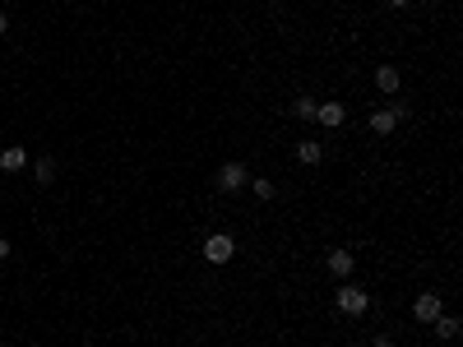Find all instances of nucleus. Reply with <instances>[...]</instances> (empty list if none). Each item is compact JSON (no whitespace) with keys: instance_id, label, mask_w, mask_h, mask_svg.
<instances>
[{"instance_id":"obj_1","label":"nucleus","mask_w":463,"mask_h":347,"mask_svg":"<svg viewBox=\"0 0 463 347\" xmlns=\"http://www.w3.org/2000/svg\"><path fill=\"white\" fill-rule=\"evenodd\" d=\"M246 181H250V167H246V162H223V167L214 171V185L223 190V195H232V190H241Z\"/></svg>"},{"instance_id":"obj_3","label":"nucleus","mask_w":463,"mask_h":347,"mask_svg":"<svg viewBox=\"0 0 463 347\" xmlns=\"http://www.w3.org/2000/svg\"><path fill=\"white\" fill-rule=\"evenodd\" d=\"M339 310H343V315H366L370 297L361 292V287H339Z\"/></svg>"},{"instance_id":"obj_7","label":"nucleus","mask_w":463,"mask_h":347,"mask_svg":"<svg viewBox=\"0 0 463 347\" xmlns=\"http://www.w3.org/2000/svg\"><path fill=\"white\" fill-rule=\"evenodd\" d=\"M23 167H28V149H5L0 153V171H23Z\"/></svg>"},{"instance_id":"obj_15","label":"nucleus","mask_w":463,"mask_h":347,"mask_svg":"<svg viewBox=\"0 0 463 347\" xmlns=\"http://www.w3.org/2000/svg\"><path fill=\"white\" fill-rule=\"evenodd\" d=\"M370 347H394V338H385V333H380V338H375Z\"/></svg>"},{"instance_id":"obj_19","label":"nucleus","mask_w":463,"mask_h":347,"mask_svg":"<svg viewBox=\"0 0 463 347\" xmlns=\"http://www.w3.org/2000/svg\"><path fill=\"white\" fill-rule=\"evenodd\" d=\"M352 347H361V343H352Z\"/></svg>"},{"instance_id":"obj_16","label":"nucleus","mask_w":463,"mask_h":347,"mask_svg":"<svg viewBox=\"0 0 463 347\" xmlns=\"http://www.w3.org/2000/svg\"><path fill=\"white\" fill-rule=\"evenodd\" d=\"M0 259H10V241L5 236H0Z\"/></svg>"},{"instance_id":"obj_4","label":"nucleus","mask_w":463,"mask_h":347,"mask_svg":"<svg viewBox=\"0 0 463 347\" xmlns=\"http://www.w3.org/2000/svg\"><path fill=\"white\" fill-rule=\"evenodd\" d=\"M440 310H445V306H440V292H422V297L413 301V315L422 319V324H431V319L440 315Z\"/></svg>"},{"instance_id":"obj_11","label":"nucleus","mask_w":463,"mask_h":347,"mask_svg":"<svg viewBox=\"0 0 463 347\" xmlns=\"http://www.w3.org/2000/svg\"><path fill=\"white\" fill-rule=\"evenodd\" d=\"M32 181H37V185L56 181V158H37V162H32Z\"/></svg>"},{"instance_id":"obj_5","label":"nucleus","mask_w":463,"mask_h":347,"mask_svg":"<svg viewBox=\"0 0 463 347\" xmlns=\"http://www.w3.org/2000/svg\"><path fill=\"white\" fill-rule=\"evenodd\" d=\"M315 121H320L324 130H339V125L348 121V106H343V102H320V106H315Z\"/></svg>"},{"instance_id":"obj_6","label":"nucleus","mask_w":463,"mask_h":347,"mask_svg":"<svg viewBox=\"0 0 463 347\" xmlns=\"http://www.w3.org/2000/svg\"><path fill=\"white\" fill-rule=\"evenodd\" d=\"M352 264H357V259H352V250H343V245L324 255V269L334 273V278H348V273H352Z\"/></svg>"},{"instance_id":"obj_9","label":"nucleus","mask_w":463,"mask_h":347,"mask_svg":"<svg viewBox=\"0 0 463 347\" xmlns=\"http://www.w3.org/2000/svg\"><path fill=\"white\" fill-rule=\"evenodd\" d=\"M296 158H301L306 167H315L324 158V144H320V139H301V144H296Z\"/></svg>"},{"instance_id":"obj_18","label":"nucleus","mask_w":463,"mask_h":347,"mask_svg":"<svg viewBox=\"0 0 463 347\" xmlns=\"http://www.w3.org/2000/svg\"><path fill=\"white\" fill-rule=\"evenodd\" d=\"M389 5H394V10H399V5H408V0H389Z\"/></svg>"},{"instance_id":"obj_17","label":"nucleus","mask_w":463,"mask_h":347,"mask_svg":"<svg viewBox=\"0 0 463 347\" xmlns=\"http://www.w3.org/2000/svg\"><path fill=\"white\" fill-rule=\"evenodd\" d=\"M0 32H10V19H5V15H0Z\"/></svg>"},{"instance_id":"obj_2","label":"nucleus","mask_w":463,"mask_h":347,"mask_svg":"<svg viewBox=\"0 0 463 347\" xmlns=\"http://www.w3.org/2000/svg\"><path fill=\"white\" fill-rule=\"evenodd\" d=\"M232 255H236V241L223 236V232H214V236L204 241V259H209V264H227Z\"/></svg>"},{"instance_id":"obj_10","label":"nucleus","mask_w":463,"mask_h":347,"mask_svg":"<svg viewBox=\"0 0 463 347\" xmlns=\"http://www.w3.org/2000/svg\"><path fill=\"white\" fill-rule=\"evenodd\" d=\"M431 329H435V338H459V315H445V310H440V315L431 319Z\"/></svg>"},{"instance_id":"obj_8","label":"nucleus","mask_w":463,"mask_h":347,"mask_svg":"<svg viewBox=\"0 0 463 347\" xmlns=\"http://www.w3.org/2000/svg\"><path fill=\"white\" fill-rule=\"evenodd\" d=\"M375 88L380 93H399V65H380V70H375Z\"/></svg>"},{"instance_id":"obj_14","label":"nucleus","mask_w":463,"mask_h":347,"mask_svg":"<svg viewBox=\"0 0 463 347\" xmlns=\"http://www.w3.org/2000/svg\"><path fill=\"white\" fill-rule=\"evenodd\" d=\"M250 190L260 199H274V181H269V176H250Z\"/></svg>"},{"instance_id":"obj_13","label":"nucleus","mask_w":463,"mask_h":347,"mask_svg":"<svg viewBox=\"0 0 463 347\" xmlns=\"http://www.w3.org/2000/svg\"><path fill=\"white\" fill-rule=\"evenodd\" d=\"M315 106H320L315 97H296V102H292V116H301V121H315Z\"/></svg>"},{"instance_id":"obj_12","label":"nucleus","mask_w":463,"mask_h":347,"mask_svg":"<svg viewBox=\"0 0 463 347\" xmlns=\"http://www.w3.org/2000/svg\"><path fill=\"white\" fill-rule=\"evenodd\" d=\"M370 130H375V135H394V130H399V121H394V111H375V116H370Z\"/></svg>"}]
</instances>
